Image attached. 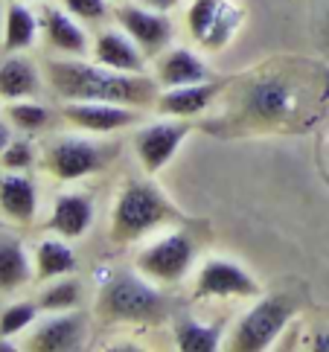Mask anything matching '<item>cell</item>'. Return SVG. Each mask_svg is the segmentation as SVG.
<instances>
[{
  "label": "cell",
  "instance_id": "cell-5",
  "mask_svg": "<svg viewBox=\"0 0 329 352\" xmlns=\"http://www.w3.org/2000/svg\"><path fill=\"white\" fill-rule=\"evenodd\" d=\"M292 320V303L286 297H265L239 320L233 332V349L239 352H259L268 349L277 335Z\"/></svg>",
  "mask_w": 329,
  "mask_h": 352
},
{
  "label": "cell",
  "instance_id": "cell-31",
  "mask_svg": "<svg viewBox=\"0 0 329 352\" xmlns=\"http://www.w3.org/2000/svg\"><path fill=\"white\" fill-rule=\"evenodd\" d=\"M181 0H146V6H151V9H158V12H167V9H172V6H178Z\"/></svg>",
  "mask_w": 329,
  "mask_h": 352
},
{
  "label": "cell",
  "instance_id": "cell-33",
  "mask_svg": "<svg viewBox=\"0 0 329 352\" xmlns=\"http://www.w3.org/2000/svg\"><path fill=\"white\" fill-rule=\"evenodd\" d=\"M0 352H15V346L6 344V338H3V335H0Z\"/></svg>",
  "mask_w": 329,
  "mask_h": 352
},
{
  "label": "cell",
  "instance_id": "cell-27",
  "mask_svg": "<svg viewBox=\"0 0 329 352\" xmlns=\"http://www.w3.org/2000/svg\"><path fill=\"white\" fill-rule=\"evenodd\" d=\"M38 309H41L38 303H15V306H9L3 314H0V335L12 338V335L23 332L30 323H35Z\"/></svg>",
  "mask_w": 329,
  "mask_h": 352
},
{
  "label": "cell",
  "instance_id": "cell-29",
  "mask_svg": "<svg viewBox=\"0 0 329 352\" xmlns=\"http://www.w3.org/2000/svg\"><path fill=\"white\" fill-rule=\"evenodd\" d=\"M76 21H103L108 15V0H61Z\"/></svg>",
  "mask_w": 329,
  "mask_h": 352
},
{
  "label": "cell",
  "instance_id": "cell-8",
  "mask_svg": "<svg viewBox=\"0 0 329 352\" xmlns=\"http://www.w3.org/2000/svg\"><path fill=\"white\" fill-rule=\"evenodd\" d=\"M189 134V122L187 120H178L175 117L172 122H151L146 125V129L137 131L134 137V152L137 157H140L143 169L149 175L160 172L163 166H169V160L175 157V152H178V146L187 140Z\"/></svg>",
  "mask_w": 329,
  "mask_h": 352
},
{
  "label": "cell",
  "instance_id": "cell-21",
  "mask_svg": "<svg viewBox=\"0 0 329 352\" xmlns=\"http://www.w3.org/2000/svg\"><path fill=\"white\" fill-rule=\"evenodd\" d=\"M76 271V254L67 239H44L35 248V276L38 280H59Z\"/></svg>",
  "mask_w": 329,
  "mask_h": 352
},
{
  "label": "cell",
  "instance_id": "cell-23",
  "mask_svg": "<svg viewBox=\"0 0 329 352\" xmlns=\"http://www.w3.org/2000/svg\"><path fill=\"white\" fill-rule=\"evenodd\" d=\"M38 38V21L35 15L27 9L23 0H12L9 9H6V38L3 47L9 53H23L30 50Z\"/></svg>",
  "mask_w": 329,
  "mask_h": 352
},
{
  "label": "cell",
  "instance_id": "cell-7",
  "mask_svg": "<svg viewBox=\"0 0 329 352\" xmlns=\"http://www.w3.org/2000/svg\"><path fill=\"white\" fill-rule=\"evenodd\" d=\"M105 148L91 140H79V137H61L50 146L47 166L59 181H79L85 175H94L105 166Z\"/></svg>",
  "mask_w": 329,
  "mask_h": 352
},
{
  "label": "cell",
  "instance_id": "cell-32",
  "mask_svg": "<svg viewBox=\"0 0 329 352\" xmlns=\"http://www.w3.org/2000/svg\"><path fill=\"white\" fill-rule=\"evenodd\" d=\"M12 143V131H9V125L6 122H0V155L6 152V146Z\"/></svg>",
  "mask_w": 329,
  "mask_h": 352
},
{
  "label": "cell",
  "instance_id": "cell-28",
  "mask_svg": "<svg viewBox=\"0 0 329 352\" xmlns=\"http://www.w3.org/2000/svg\"><path fill=\"white\" fill-rule=\"evenodd\" d=\"M0 163H3L6 172H27L35 163V148L27 140H12L6 152L0 155Z\"/></svg>",
  "mask_w": 329,
  "mask_h": 352
},
{
  "label": "cell",
  "instance_id": "cell-16",
  "mask_svg": "<svg viewBox=\"0 0 329 352\" xmlns=\"http://www.w3.org/2000/svg\"><path fill=\"white\" fill-rule=\"evenodd\" d=\"M0 212L18 224H30L38 212V190L23 172L0 175Z\"/></svg>",
  "mask_w": 329,
  "mask_h": 352
},
{
  "label": "cell",
  "instance_id": "cell-22",
  "mask_svg": "<svg viewBox=\"0 0 329 352\" xmlns=\"http://www.w3.org/2000/svg\"><path fill=\"white\" fill-rule=\"evenodd\" d=\"M32 276V265L23 245L12 236H0V292H15L27 285Z\"/></svg>",
  "mask_w": 329,
  "mask_h": 352
},
{
  "label": "cell",
  "instance_id": "cell-20",
  "mask_svg": "<svg viewBox=\"0 0 329 352\" xmlns=\"http://www.w3.org/2000/svg\"><path fill=\"white\" fill-rule=\"evenodd\" d=\"M41 91L38 70L27 56H12L0 65V96L15 102V99H32Z\"/></svg>",
  "mask_w": 329,
  "mask_h": 352
},
{
  "label": "cell",
  "instance_id": "cell-4",
  "mask_svg": "<svg viewBox=\"0 0 329 352\" xmlns=\"http://www.w3.org/2000/svg\"><path fill=\"white\" fill-rule=\"evenodd\" d=\"M195 262V242L187 233H167L158 239L155 245H149L146 250L137 254V271L155 283H178L193 271Z\"/></svg>",
  "mask_w": 329,
  "mask_h": 352
},
{
  "label": "cell",
  "instance_id": "cell-1",
  "mask_svg": "<svg viewBox=\"0 0 329 352\" xmlns=\"http://www.w3.org/2000/svg\"><path fill=\"white\" fill-rule=\"evenodd\" d=\"M50 85L67 102L87 99V102H117L140 108L155 99V82L143 73H120L103 65H85V61H53Z\"/></svg>",
  "mask_w": 329,
  "mask_h": 352
},
{
  "label": "cell",
  "instance_id": "cell-15",
  "mask_svg": "<svg viewBox=\"0 0 329 352\" xmlns=\"http://www.w3.org/2000/svg\"><path fill=\"white\" fill-rule=\"evenodd\" d=\"M94 224V204L91 198L82 192H61L53 204V212H50V224L47 228L65 236L67 242L73 239H82Z\"/></svg>",
  "mask_w": 329,
  "mask_h": 352
},
{
  "label": "cell",
  "instance_id": "cell-34",
  "mask_svg": "<svg viewBox=\"0 0 329 352\" xmlns=\"http://www.w3.org/2000/svg\"><path fill=\"white\" fill-rule=\"evenodd\" d=\"M23 3H30V0H23Z\"/></svg>",
  "mask_w": 329,
  "mask_h": 352
},
{
  "label": "cell",
  "instance_id": "cell-30",
  "mask_svg": "<svg viewBox=\"0 0 329 352\" xmlns=\"http://www.w3.org/2000/svg\"><path fill=\"white\" fill-rule=\"evenodd\" d=\"M312 349L315 352H329V332H318L312 338Z\"/></svg>",
  "mask_w": 329,
  "mask_h": 352
},
{
  "label": "cell",
  "instance_id": "cell-13",
  "mask_svg": "<svg viewBox=\"0 0 329 352\" xmlns=\"http://www.w3.org/2000/svg\"><path fill=\"white\" fill-rule=\"evenodd\" d=\"M245 108L251 117H257L262 122H280L288 114H295L297 108L295 87L280 79H259L248 87Z\"/></svg>",
  "mask_w": 329,
  "mask_h": 352
},
{
  "label": "cell",
  "instance_id": "cell-25",
  "mask_svg": "<svg viewBox=\"0 0 329 352\" xmlns=\"http://www.w3.org/2000/svg\"><path fill=\"white\" fill-rule=\"evenodd\" d=\"M82 303V283L76 280L73 274L59 276L53 285H47L41 297H38V306L44 311H70Z\"/></svg>",
  "mask_w": 329,
  "mask_h": 352
},
{
  "label": "cell",
  "instance_id": "cell-11",
  "mask_svg": "<svg viewBox=\"0 0 329 352\" xmlns=\"http://www.w3.org/2000/svg\"><path fill=\"white\" fill-rule=\"evenodd\" d=\"M61 114L70 125L82 131H94V134H108V131H120L125 125H131L137 114L131 105H117V102H87V99H73L61 108Z\"/></svg>",
  "mask_w": 329,
  "mask_h": 352
},
{
  "label": "cell",
  "instance_id": "cell-17",
  "mask_svg": "<svg viewBox=\"0 0 329 352\" xmlns=\"http://www.w3.org/2000/svg\"><path fill=\"white\" fill-rule=\"evenodd\" d=\"M216 91H219V85H210V82L181 85V87H163V94L158 96V111L163 117H178V120L198 117L201 111L210 108Z\"/></svg>",
  "mask_w": 329,
  "mask_h": 352
},
{
  "label": "cell",
  "instance_id": "cell-19",
  "mask_svg": "<svg viewBox=\"0 0 329 352\" xmlns=\"http://www.w3.org/2000/svg\"><path fill=\"white\" fill-rule=\"evenodd\" d=\"M210 79V70L204 67L193 50L178 47L167 53L158 65V82L163 87H181V85H198V82H207Z\"/></svg>",
  "mask_w": 329,
  "mask_h": 352
},
{
  "label": "cell",
  "instance_id": "cell-2",
  "mask_svg": "<svg viewBox=\"0 0 329 352\" xmlns=\"http://www.w3.org/2000/svg\"><path fill=\"white\" fill-rule=\"evenodd\" d=\"M169 219H175V210L167 201V195L146 181H131L125 184V190L117 198L111 224L117 239H137Z\"/></svg>",
  "mask_w": 329,
  "mask_h": 352
},
{
  "label": "cell",
  "instance_id": "cell-12",
  "mask_svg": "<svg viewBox=\"0 0 329 352\" xmlns=\"http://www.w3.org/2000/svg\"><path fill=\"white\" fill-rule=\"evenodd\" d=\"M85 314L76 309L70 311H56L53 318H47L35 326L30 338V349L38 352H73L85 341Z\"/></svg>",
  "mask_w": 329,
  "mask_h": 352
},
{
  "label": "cell",
  "instance_id": "cell-14",
  "mask_svg": "<svg viewBox=\"0 0 329 352\" xmlns=\"http://www.w3.org/2000/svg\"><path fill=\"white\" fill-rule=\"evenodd\" d=\"M96 65L120 70V73H143V50L125 30H103L94 41Z\"/></svg>",
  "mask_w": 329,
  "mask_h": 352
},
{
  "label": "cell",
  "instance_id": "cell-3",
  "mask_svg": "<svg viewBox=\"0 0 329 352\" xmlns=\"http://www.w3.org/2000/svg\"><path fill=\"white\" fill-rule=\"evenodd\" d=\"M163 306L167 303H163V294L158 288L134 274L114 276L103 292V311L114 320H131V323L158 320Z\"/></svg>",
  "mask_w": 329,
  "mask_h": 352
},
{
  "label": "cell",
  "instance_id": "cell-18",
  "mask_svg": "<svg viewBox=\"0 0 329 352\" xmlns=\"http://www.w3.org/2000/svg\"><path fill=\"white\" fill-rule=\"evenodd\" d=\"M44 32H47V41L53 44L59 53H67L73 58H82V56H87V50H91L85 30L76 23V18L67 9H47L44 12Z\"/></svg>",
  "mask_w": 329,
  "mask_h": 352
},
{
  "label": "cell",
  "instance_id": "cell-24",
  "mask_svg": "<svg viewBox=\"0 0 329 352\" xmlns=\"http://www.w3.org/2000/svg\"><path fill=\"white\" fill-rule=\"evenodd\" d=\"M175 341L184 352H216L222 332L219 326H204L198 320H181L175 326Z\"/></svg>",
  "mask_w": 329,
  "mask_h": 352
},
{
  "label": "cell",
  "instance_id": "cell-9",
  "mask_svg": "<svg viewBox=\"0 0 329 352\" xmlns=\"http://www.w3.org/2000/svg\"><path fill=\"white\" fill-rule=\"evenodd\" d=\"M259 283L231 259H207L195 276V297H257Z\"/></svg>",
  "mask_w": 329,
  "mask_h": 352
},
{
  "label": "cell",
  "instance_id": "cell-10",
  "mask_svg": "<svg viewBox=\"0 0 329 352\" xmlns=\"http://www.w3.org/2000/svg\"><path fill=\"white\" fill-rule=\"evenodd\" d=\"M117 23L134 38L143 53H160L172 41V23L163 12L151 6H120Z\"/></svg>",
  "mask_w": 329,
  "mask_h": 352
},
{
  "label": "cell",
  "instance_id": "cell-26",
  "mask_svg": "<svg viewBox=\"0 0 329 352\" xmlns=\"http://www.w3.org/2000/svg\"><path fill=\"white\" fill-rule=\"evenodd\" d=\"M6 114H9L12 125L23 129V131H38L50 122V111L38 102H30V99H15V102L6 108Z\"/></svg>",
  "mask_w": 329,
  "mask_h": 352
},
{
  "label": "cell",
  "instance_id": "cell-6",
  "mask_svg": "<svg viewBox=\"0 0 329 352\" xmlns=\"http://www.w3.org/2000/svg\"><path fill=\"white\" fill-rule=\"evenodd\" d=\"M239 18H242V12L227 0H193V6L187 12L189 32L207 50L224 47L233 30L239 27Z\"/></svg>",
  "mask_w": 329,
  "mask_h": 352
}]
</instances>
